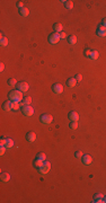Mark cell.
<instances>
[{"instance_id":"6da1fadb","label":"cell","mask_w":106,"mask_h":203,"mask_svg":"<svg viewBox=\"0 0 106 203\" xmlns=\"http://www.w3.org/2000/svg\"><path fill=\"white\" fill-rule=\"evenodd\" d=\"M9 99L11 100V102H15V103H19V102H22L24 98H23V91L18 90V89H16V90H12L9 93Z\"/></svg>"},{"instance_id":"7a4b0ae2","label":"cell","mask_w":106,"mask_h":203,"mask_svg":"<svg viewBox=\"0 0 106 203\" xmlns=\"http://www.w3.org/2000/svg\"><path fill=\"white\" fill-rule=\"evenodd\" d=\"M50 169H51V164L49 162H44L42 166L38 168V171H39V174L45 175V174H47L50 171Z\"/></svg>"},{"instance_id":"3957f363","label":"cell","mask_w":106,"mask_h":203,"mask_svg":"<svg viewBox=\"0 0 106 203\" xmlns=\"http://www.w3.org/2000/svg\"><path fill=\"white\" fill-rule=\"evenodd\" d=\"M60 40H61L60 39V34L57 32L49 35V43H51V44H57V43H59Z\"/></svg>"},{"instance_id":"277c9868","label":"cell","mask_w":106,"mask_h":203,"mask_svg":"<svg viewBox=\"0 0 106 203\" xmlns=\"http://www.w3.org/2000/svg\"><path fill=\"white\" fill-rule=\"evenodd\" d=\"M39 121H41L43 124H50V123H52V121H53V116L50 114H43V115H41Z\"/></svg>"},{"instance_id":"5b68a950","label":"cell","mask_w":106,"mask_h":203,"mask_svg":"<svg viewBox=\"0 0 106 203\" xmlns=\"http://www.w3.org/2000/svg\"><path fill=\"white\" fill-rule=\"evenodd\" d=\"M17 89L20 91H23V93H25V91H27L28 88H30V86H28L27 82H25V81H20V82H17Z\"/></svg>"},{"instance_id":"8992f818","label":"cell","mask_w":106,"mask_h":203,"mask_svg":"<svg viewBox=\"0 0 106 203\" xmlns=\"http://www.w3.org/2000/svg\"><path fill=\"white\" fill-rule=\"evenodd\" d=\"M23 114H24L25 116H32V115L34 114V108H33L31 105L24 106V107H23Z\"/></svg>"},{"instance_id":"52a82bcc","label":"cell","mask_w":106,"mask_h":203,"mask_svg":"<svg viewBox=\"0 0 106 203\" xmlns=\"http://www.w3.org/2000/svg\"><path fill=\"white\" fill-rule=\"evenodd\" d=\"M52 90H53V93L54 94L59 95V94L63 93V86H62L61 83H54L53 87H52Z\"/></svg>"},{"instance_id":"ba28073f","label":"cell","mask_w":106,"mask_h":203,"mask_svg":"<svg viewBox=\"0 0 106 203\" xmlns=\"http://www.w3.org/2000/svg\"><path fill=\"white\" fill-rule=\"evenodd\" d=\"M81 158H82V164H84L85 166H89V165L93 162V158H91V156H89V155H84Z\"/></svg>"},{"instance_id":"9c48e42d","label":"cell","mask_w":106,"mask_h":203,"mask_svg":"<svg viewBox=\"0 0 106 203\" xmlns=\"http://www.w3.org/2000/svg\"><path fill=\"white\" fill-rule=\"evenodd\" d=\"M96 34L98 35V36H101V37H105L106 36V27H104L103 25H101V26L97 28Z\"/></svg>"},{"instance_id":"30bf717a","label":"cell","mask_w":106,"mask_h":203,"mask_svg":"<svg viewBox=\"0 0 106 203\" xmlns=\"http://www.w3.org/2000/svg\"><path fill=\"white\" fill-rule=\"evenodd\" d=\"M68 118H69L70 121H74V122H78L79 120V115L77 112H74V111H71V112L68 114Z\"/></svg>"},{"instance_id":"8fae6325","label":"cell","mask_w":106,"mask_h":203,"mask_svg":"<svg viewBox=\"0 0 106 203\" xmlns=\"http://www.w3.org/2000/svg\"><path fill=\"white\" fill-rule=\"evenodd\" d=\"M2 110L8 112V111H12V102L10 100H6L5 103L2 104Z\"/></svg>"},{"instance_id":"7c38bea8","label":"cell","mask_w":106,"mask_h":203,"mask_svg":"<svg viewBox=\"0 0 106 203\" xmlns=\"http://www.w3.org/2000/svg\"><path fill=\"white\" fill-rule=\"evenodd\" d=\"M26 140H27L28 142H34L35 140H36V133L33 132V131L28 132L27 134H26Z\"/></svg>"},{"instance_id":"4fadbf2b","label":"cell","mask_w":106,"mask_h":203,"mask_svg":"<svg viewBox=\"0 0 106 203\" xmlns=\"http://www.w3.org/2000/svg\"><path fill=\"white\" fill-rule=\"evenodd\" d=\"M93 202L95 203H103L104 202V195L102 193H98V194H95L94 195V201Z\"/></svg>"},{"instance_id":"5bb4252c","label":"cell","mask_w":106,"mask_h":203,"mask_svg":"<svg viewBox=\"0 0 106 203\" xmlns=\"http://www.w3.org/2000/svg\"><path fill=\"white\" fill-rule=\"evenodd\" d=\"M53 30H54L57 33H61L62 30H63V25H62L61 23H55L54 26H53Z\"/></svg>"},{"instance_id":"9a60e30c","label":"cell","mask_w":106,"mask_h":203,"mask_svg":"<svg viewBox=\"0 0 106 203\" xmlns=\"http://www.w3.org/2000/svg\"><path fill=\"white\" fill-rule=\"evenodd\" d=\"M31 103H32V98H31L30 96H27V97H25L24 99H23V103L20 104V106H22V107H24V106L30 105Z\"/></svg>"},{"instance_id":"2e32d148","label":"cell","mask_w":106,"mask_h":203,"mask_svg":"<svg viewBox=\"0 0 106 203\" xmlns=\"http://www.w3.org/2000/svg\"><path fill=\"white\" fill-rule=\"evenodd\" d=\"M19 14L23 16V17H26V16L30 15V10H28V8L26 7H23L19 9Z\"/></svg>"},{"instance_id":"e0dca14e","label":"cell","mask_w":106,"mask_h":203,"mask_svg":"<svg viewBox=\"0 0 106 203\" xmlns=\"http://www.w3.org/2000/svg\"><path fill=\"white\" fill-rule=\"evenodd\" d=\"M67 85L69 86V87H74V86L77 85V80H76V78H69L67 80Z\"/></svg>"},{"instance_id":"ac0fdd59","label":"cell","mask_w":106,"mask_h":203,"mask_svg":"<svg viewBox=\"0 0 106 203\" xmlns=\"http://www.w3.org/2000/svg\"><path fill=\"white\" fill-rule=\"evenodd\" d=\"M0 177H1V181L5 182V183H7V182L10 179V175L8 173H1V176Z\"/></svg>"},{"instance_id":"d6986e66","label":"cell","mask_w":106,"mask_h":203,"mask_svg":"<svg viewBox=\"0 0 106 203\" xmlns=\"http://www.w3.org/2000/svg\"><path fill=\"white\" fill-rule=\"evenodd\" d=\"M5 147L7 148V149H10V148L14 147V141H12L10 138H7V140H6V144H5Z\"/></svg>"},{"instance_id":"ffe728a7","label":"cell","mask_w":106,"mask_h":203,"mask_svg":"<svg viewBox=\"0 0 106 203\" xmlns=\"http://www.w3.org/2000/svg\"><path fill=\"white\" fill-rule=\"evenodd\" d=\"M68 42H69V44L73 45L77 43V36L76 35H70L69 37H68Z\"/></svg>"},{"instance_id":"44dd1931","label":"cell","mask_w":106,"mask_h":203,"mask_svg":"<svg viewBox=\"0 0 106 203\" xmlns=\"http://www.w3.org/2000/svg\"><path fill=\"white\" fill-rule=\"evenodd\" d=\"M45 162V160H39V159H36V158H35V162H34V166L36 167L37 169H38L39 167H41V166H42V165H43V162Z\"/></svg>"},{"instance_id":"7402d4cb","label":"cell","mask_w":106,"mask_h":203,"mask_svg":"<svg viewBox=\"0 0 106 203\" xmlns=\"http://www.w3.org/2000/svg\"><path fill=\"white\" fill-rule=\"evenodd\" d=\"M98 56H99V53L97 51H91V54H90L89 58H90L91 60H97L98 59Z\"/></svg>"},{"instance_id":"603a6c76","label":"cell","mask_w":106,"mask_h":203,"mask_svg":"<svg viewBox=\"0 0 106 203\" xmlns=\"http://www.w3.org/2000/svg\"><path fill=\"white\" fill-rule=\"evenodd\" d=\"M45 158H46V155H45L44 152H38V154L36 155V159H39V160H45Z\"/></svg>"},{"instance_id":"cb8c5ba5","label":"cell","mask_w":106,"mask_h":203,"mask_svg":"<svg viewBox=\"0 0 106 203\" xmlns=\"http://www.w3.org/2000/svg\"><path fill=\"white\" fill-rule=\"evenodd\" d=\"M64 6L67 9H72L73 8V1H64Z\"/></svg>"},{"instance_id":"d4e9b609","label":"cell","mask_w":106,"mask_h":203,"mask_svg":"<svg viewBox=\"0 0 106 203\" xmlns=\"http://www.w3.org/2000/svg\"><path fill=\"white\" fill-rule=\"evenodd\" d=\"M0 44H1V46H7L8 45V39L7 37H1V41H0Z\"/></svg>"},{"instance_id":"484cf974","label":"cell","mask_w":106,"mask_h":203,"mask_svg":"<svg viewBox=\"0 0 106 203\" xmlns=\"http://www.w3.org/2000/svg\"><path fill=\"white\" fill-rule=\"evenodd\" d=\"M77 126H78V123L77 122H74V121H71V122H70V129L76 130Z\"/></svg>"},{"instance_id":"4316f807","label":"cell","mask_w":106,"mask_h":203,"mask_svg":"<svg viewBox=\"0 0 106 203\" xmlns=\"http://www.w3.org/2000/svg\"><path fill=\"white\" fill-rule=\"evenodd\" d=\"M8 83H9V86H15V85H17V81H16V79L10 78L9 80H8Z\"/></svg>"},{"instance_id":"83f0119b","label":"cell","mask_w":106,"mask_h":203,"mask_svg":"<svg viewBox=\"0 0 106 203\" xmlns=\"http://www.w3.org/2000/svg\"><path fill=\"white\" fill-rule=\"evenodd\" d=\"M19 104H18V103H15V102H12V110H14V111H17L18 110V108H19Z\"/></svg>"},{"instance_id":"f1b7e54d","label":"cell","mask_w":106,"mask_h":203,"mask_svg":"<svg viewBox=\"0 0 106 203\" xmlns=\"http://www.w3.org/2000/svg\"><path fill=\"white\" fill-rule=\"evenodd\" d=\"M74 156L77 157V158H80V157H82L84 155H82V152L80 151V150H78V151H76V154H74Z\"/></svg>"},{"instance_id":"f546056e","label":"cell","mask_w":106,"mask_h":203,"mask_svg":"<svg viewBox=\"0 0 106 203\" xmlns=\"http://www.w3.org/2000/svg\"><path fill=\"white\" fill-rule=\"evenodd\" d=\"M6 149H7V148H6L5 146H1V148H0V155H1V156H3V154H5Z\"/></svg>"},{"instance_id":"4dcf8cb0","label":"cell","mask_w":106,"mask_h":203,"mask_svg":"<svg viewBox=\"0 0 106 203\" xmlns=\"http://www.w3.org/2000/svg\"><path fill=\"white\" fill-rule=\"evenodd\" d=\"M76 80L77 81H81L82 80V76H81V75H80V74L77 75V76H76Z\"/></svg>"},{"instance_id":"1f68e13d","label":"cell","mask_w":106,"mask_h":203,"mask_svg":"<svg viewBox=\"0 0 106 203\" xmlns=\"http://www.w3.org/2000/svg\"><path fill=\"white\" fill-rule=\"evenodd\" d=\"M59 34H60V39H61V40H63V39H66V37H67V35H66V33H64V32H61V33H59Z\"/></svg>"},{"instance_id":"d6a6232c","label":"cell","mask_w":106,"mask_h":203,"mask_svg":"<svg viewBox=\"0 0 106 203\" xmlns=\"http://www.w3.org/2000/svg\"><path fill=\"white\" fill-rule=\"evenodd\" d=\"M85 54H86V55H87V56H88V58H89V56H90V54H91V50L87 49L86 51H85Z\"/></svg>"},{"instance_id":"836d02e7","label":"cell","mask_w":106,"mask_h":203,"mask_svg":"<svg viewBox=\"0 0 106 203\" xmlns=\"http://www.w3.org/2000/svg\"><path fill=\"white\" fill-rule=\"evenodd\" d=\"M18 7H19V9L24 7V3H23V1H19V2H18Z\"/></svg>"},{"instance_id":"e575fe53","label":"cell","mask_w":106,"mask_h":203,"mask_svg":"<svg viewBox=\"0 0 106 203\" xmlns=\"http://www.w3.org/2000/svg\"><path fill=\"white\" fill-rule=\"evenodd\" d=\"M3 69H5V64H3L2 62H1V63H0V70L3 71Z\"/></svg>"},{"instance_id":"d590c367","label":"cell","mask_w":106,"mask_h":203,"mask_svg":"<svg viewBox=\"0 0 106 203\" xmlns=\"http://www.w3.org/2000/svg\"><path fill=\"white\" fill-rule=\"evenodd\" d=\"M102 25H103L104 27H106V18H104V19L102 20Z\"/></svg>"},{"instance_id":"8d00e7d4","label":"cell","mask_w":106,"mask_h":203,"mask_svg":"<svg viewBox=\"0 0 106 203\" xmlns=\"http://www.w3.org/2000/svg\"><path fill=\"white\" fill-rule=\"evenodd\" d=\"M104 202H106V196H104Z\"/></svg>"}]
</instances>
